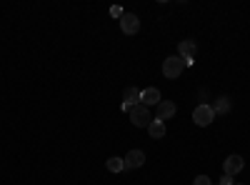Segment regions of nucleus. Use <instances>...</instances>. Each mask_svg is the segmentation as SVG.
Wrapping results in <instances>:
<instances>
[{
	"label": "nucleus",
	"instance_id": "obj_11",
	"mask_svg": "<svg viewBox=\"0 0 250 185\" xmlns=\"http://www.w3.org/2000/svg\"><path fill=\"white\" fill-rule=\"evenodd\" d=\"M148 133H150V138H155V140L165 138V123H163V120H153L150 125H148Z\"/></svg>",
	"mask_w": 250,
	"mask_h": 185
},
{
	"label": "nucleus",
	"instance_id": "obj_6",
	"mask_svg": "<svg viewBox=\"0 0 250 185\" xmlns=\"http://www.w3.org/2000/svg\"><path fill=\"white\" fill-rule=\"evenodd\" d=\"M140 93L143 90H138V88H125V93H123V110L125 113H130L135 105H140Z\"/></svg>",
	"mask_w": 250,
	"mask_h": 185
},
{
	"label": "nucleus",
	"instance_id": "obj_13",
	"mask_svg": "<svg viewBox=\"0 0 250 185\" xmlns=\"http://www.w3.org/2000/svg\"><path fill=\"white\" fill-rule=\"evenodd\" d=\"M213 110H215V113H228V110H230V98H218V103L213 105Z\"/></svg>",
	"mask_w": 250,
	"mask_h": 185
},
{
	"label": "nucleus",
	"instance_id": "obj_1",
	"mask_svg": "<svg viewBox=\"0 0 250 185\" xmlns=\"http://www.w3.org/2000/svg\"><path fill=\"white\" fill-rule=\"evenodd\" d=\"M183 68H185V60L180 55H170V58H165V63H163V75L170 78V80L173 78H180Z\"/></svg>",
	"mask_w": 250,
	"mask_h": 185
},
{
	"label": "nucleus",
	"instance_id": "obj_10",
	"mask_svg": "<svg viewBox=\"0 0 250 185\" xmlns=\"http://www.w3.org/2000/svg\"><path fill=\"white\" fill-rule=\"evenodd\" d=\"M178 55L183 60H193V55H195V40H190V38L180 40V43H178Z\"/></svg>",
	"mask_w": 250,
	"mask_h": 185
},
{
	"label": "nucleus",
	"instance_id": "obj_16",
	"mask_svg": "<svg viewBox=\"0 0 250 185\" xmlns=\"http://www.w3.org/2000/svg\"><path fill=\"white\" fill-rule=\"evenodd\" d=\"M110 15H115V18H123V10H120V5H113V8H110Z\"/></svg>",
	"mask_w": 250,
	"mask_h": 185
},
{
	"label": "nucleus",
	"instance_id": "obj_2",
	"mask_svg": "<svg viewBox=\"0 0 250 185\" xmlns=\"http://www.w3.org/2000/svg\"><path fill=\"white\" fill-rule=\"evenodd\" d=\"M215 120V110H213V105H198L195 110H193V123L195 125H200V128H208L210 123Z\"/></svg>",
	"mask_w": 250,
	"mask_h": 185
},
{
	"label": "nucleus",
	"instance_id": "obj_12",
	"mask_svg": "<svg viewBox=\"0 0 250 185\" xmlns=\"http://www.w3.org/2000/svg\"><path fill=\"white\" fill-rule=\"evenodd\" d=\"M108 170L110 173H123L125 170V160L123 158H110L108 160Z\"/></svg>",
	"mask_w": 250,
	"mask_h": 185
},
{
	"label": "nucleus",
	"instance_id": "obj_3",
	"mask_svg": "<svg viewBox=\"0 0 250 185\" xmlns=\"http://www.w3.org/2000/svg\"><path fill=\"white\" fill-rule=\"evenodd\" d=\"M128 115H130V123H133L135 128H148L150 123H153V118H150V110L145 108L143 103H140V105H135V108H133Z\"/></svg>",
	"mask_w": 250,
	"mask_h": 185
},
{
	"label": "nucleus",
	"instance_id": "obj_4",
	"mask_svg": "<svg viewBox=\"0 0 250 185\" xmlns=\"http://www.w3.org/2000/svg\"><path fill=\"white\" fill-rule=\"evenodd\" d=\"M120 30H123L125 35H135V33L140 30L138 15H135V13H123V18H120Z\"/></svg>",
	"mask_w": 250,
	"mask_h": 185
},
{
	"label": "nucleus",
	"instance_id": "obj_14",
	"mask_svg": "<svg viewBox=\"0 0 250 185\" xmlns=\"http://www.w3.org/2000/svg\"><path fill=\"white\" fill-rule=\"evenodd\" d=\"M193 185H213V180L208 178V175H198V178L193 180Z\"/></svg>",
	"mask_w": 250,
	"mask_h": 185
},
{
	"label": "nucleus",
	"instance_id": "obj_15",
	"mask_svg": "<svg viewBox=\"0 0 250 185\" xmlns=\"http://www.w3.org/2000/svg\"><path fill=\"white\" fill-rule=\"evenodd\" d=\"M218 185H235V180H233V178H230V175H223V178H220V183H218Z\"/></svg>",
	"mask_w": 250,
	"mask_h": 185
},
{
	"label": "nucleus",
	"instance_id": "obj_7",
	"mask_svg": "<svg viewBox=\"0 0 250 185\" xmlns=\"http://www.w3.org/2000/svg\"><path fill=\"white\" fill-rule=\"evenodd\" d=\"M175 113H178V108H175L173 100H160V103H158V120L165 123V120H170Z\"/></svg>",
	"mask_w": 250,
	"mask_h": 185
},
{
	"label": "nucleus",
	"instance_id": "obj_8",
	"mask_svg": "<svg viewBox=\"0 0 250 185\" xmlns=\"http://www.w3.org/2000/svg\"><path fill=\"white\" fill-rule=\"evenodd\" d=\"M123 160H125V170H135V168H140L145 163V153L143 150H130Z\"/></svg>",
	"mask_w": 250,
	"mask_h": 185
},
{
	"label": "nucleus",
	"instance_id": "obj_9",
	"mask_svg": "<svg viewBox=\"0 0 250 185\" xmlns=\"http://www.w3.org/2000/svg\"><path fill=\"white\" fill-rule=\"evenodd\" d=\"M163 98H160V90L158 88H145L143 93H140V103L145 108H150V105H158Z\"/></svg>",
	"mask_w": 250,
	"mask_h": 185
},
{
	"label": "nucleus",
	"instance_id": "obj_5",
	"mask_svg": "<svg viewBox=\"0 0 250 185\" xmlns=\"http://www.w3.org/2000/svg\"><path fill=\"white\" fill-rule=\"evenodd\" d=\"M245 168V160L240 158V155H228L225 158V163H223V175H238L240 170Z\"/></svg>",
	"mask_w": 250,
	"mask_h": 185
},
{
	"label": "nucleus",
	"instance_id": "obj_17",
	"mask_svg": "<svg viewBox=\"0 0 250 185\" xmlns=\"http://www.w3.org/2000/svg\"><path fill=\"white\" fill-rule=\"evenodd\" d=\"M235 185H243V183H235Z\"/></svg>",
	"mask_w": 250,
	"mask_h": 185
}]
</instances>
